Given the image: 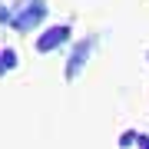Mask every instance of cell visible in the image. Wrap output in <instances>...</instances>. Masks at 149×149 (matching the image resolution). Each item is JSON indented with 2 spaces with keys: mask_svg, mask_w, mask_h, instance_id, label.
I'll return each mask as SVG.
<instances>
[{
  "mask_svg": "<svg viewBox=\"0 0 149 149\" xmlns=\"http://www.w3.org/2000/svg\"><path fill=\"white\" fill-rule=\"evenodd\" d=\"M66 37H70V27H53V30H47L37 40V50H40V53H50V50H56Z\"/></svg>",
  "mask_w": 149,
  "mask_h": 149,
  "instance_id": "obj_1",
  "label": "cell"
},
{
  "mask_svg": "<svg viewBox=\"0 0 149 149\" xmlns=\"http://www.w3.org/2000/svg\"><path fill=\"white\" fill-rule=\"evenodd\" d=\"M119 143H123V146H133V143H136V133H123Z\"/></svg>",
  "mask_w": 149,
  "mask_h": 149,
  "instance_id": "obj_4",
  "label": "cell"
},
{
  "mask_svg": "<svg viewBox=\"0 0 149 149\" xmlns=\"http://www.w3.org/2000/svg\"><path fill=\"white\" fill-rule=\"evenodd\" d=\"M136 143L143 146V149H149V136H136Z\"/></svg>",
  "mask_w": 149,
  "mask_h": 149,
  "instance_id": "obj_5",
  "label": "cell"
},
{
  "mask_svg": "<svg viewBox=\"0 0 149 149\" xmlns=\"http://www.w3.org/2000/svg\"><path fill=\"white\" fill-rule=\"evenodd\" d=\"M43 17H47V7H43V3H33V7H27V10H23L20 20H13V23H17L20 30H30L33 23H40V20H43Z\"/></svg>",
  "mask_w": 149,
  "mask_h": 149,
  "instance_id": "obj_2",
  "label": "cell"
},
{
  "mask_svg": "<svg viewBox=\"0 0 149 149\" xmlns=\"http://www.w3.org/2000/svg\"><path fill=\"white\" fill-rule=\"evenodd\" d=\"M86 56H90V40L80 43V47L73 50V56H70V66H66V76H70V80H73V76L83 70V60H86Z\"/></svg>",
  "mask_w": 149,
  "mask_h": 149,
  "instance_id": "obj_3",
  "label": "cell"
}]
</instances>
